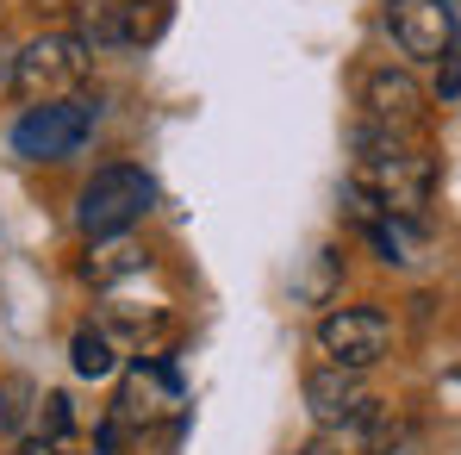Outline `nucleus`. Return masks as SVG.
Here are the masks:
<instances>
[{
  "label": "nucleus",
  "mask_w": 461,
  "mask_h": 455,
  "mask_svg": "<svg viewBox=\"0 0 461 455\" xmlns=\"http://www.w3.org/2000/svg\"><path fill=\"white\" fill-rule=\"evenodd\" d=\"M356 175H349V187L362 194V200H375L381 213L393 219H418L424 206H430V194H437V156L424 150L418 138H399V132H381V125H356Z\"/></svg>",
  "instance_id": "1"
},
{
  "label": "nucleus",
  "mask_w": 461,
  "mask_h": 455,
  "mask_svg": "<svg viewBox=\"0 0 461 455\" xmlns=\"http://www.w3.org/2000/svg\"><path fill=\"white\" fill-rule=\"evenodd\" d=\"M150 206H156L150 168H138V162H106V168H94V175L81 181L76 225H81L87 243H106V237H125Z\"/></svg>",
  "instance_id": "2"
},
{
  "label": "nucleus",
  "mask_w": 461,
  "mask_h": 455,
  "mask_svg": "<svg viewBox=\"0 0 461 455\" xmlns=\"http://www.w3.org/2000/svg\"><path fill=\"white\" fill-rule=\"evenodd\" d=\"M94 76V44L87 32H38L19 57H13V94L25 106H44V100H69L81 94Z\"/></svg>",
  "instance_id": "3"
},
{
  "label": "nucleus",
  "mask_w": 461,
  "mask_h": 455,
  "mask_svg": "<svg viewBox=\"0 0 461 455\" xmlns=\"http://www.w3.org/2000/svg\"><path fill=\"white\" fill-rule=\"evenodd\" d=\"M94 125H100V100L94 94L25 106L13 119V156H25V162H63V156H76L94 138Z\"/></svg>",
  "instance_id": "4"
},
{
  "label": "nucleus",
  "mask_w": 461,
  "mask_h": 455,
  "mask_svg": "<svg viewBox=\"0 0 461 455\" xmlns=\"http://www.w3.org/2000/svg\"><path fill=\"white\" fill-rule=\"evenodd\" d=\"M386 343H393V324H386L381 305H337V312L318 318V350H324L330 362L356 369V375L381 362Z\"/></svg>",
  "instance_id": "5"
},
{
  "label": "nucleus",
  "mask_w": 461,
  "mask_h": 455,
  "mask_svg": "<svg viewBox=\"0 0 461 455\" xmlns=\"http://www.w3.org/2000/svg\"><path fill=\"white\" fill-rule=\"evenodd\" d=\"M300 393H306V412L318 431H337V437H349L362 418H368V387L356 369H343V362H324V369H306L300 380Z\"/></svg>",
  "instance_id": "6"
},
{
  "label": "nucleus",
  "mask_w": 461,
  "mask_h": 455,
  "mask_svg": "<svg viewBox=\"0 0 461 455\" xmlns=\"http://www.w3.org/2000/svg\"><path fill=\"white\" fill-rule=\"evenodd\" d=\"M181 380L168 362H131L125 369V387H119V399H113V424H131V431H150L162 418H181Z\"/></svg>",
  "instance_id": "7"
},
{
  "label": "nucleus",
  "mask_w": 461,
  "mask_h": 455,
  "mask_svg": "<svg viewBox=\"0 0 461 455\" xmlns=\"http://www.w3.org/2000/svg\"><path fill=\"white\" fill-rule=\"evenodd\" d=\"M362 106H368V125L399 132V138H418L430 119V94L411 81V69H393V63L362 76Z\"/></svg>",
  "instance_id": "8"
},
{
  "label": "nucleus",
  "mask_w": 461,
  "mask_h": 455,
  "mask_svg": "<svg viewBox=\"0 0 461 455\" xmlns=\"http://www.w3.org/2000/svg\"><path fill=\"white\" fill-rule=\"evenodd\" d=\"M386 32L418 63H443L456 50V25H449L443 0H386Z\"/></svg>",
  "instance_id": "9"
},
{
  "label": "nucleus",
  "mask_w": 461,
  "mask_h": 455,
  "mask_svg": "<svg viewBox=\"0 0 461 455\" xmlns=\"http://www.w3.org/2000/svg\"><path fill=\"white\" fill-rule=\"evenodd\" d=\"M168 25V0H106L100 25H87V44H156Z\"/></svg>",
  "instance_id": "10"
},
{
  "label": "nucleus",
  "mask_w": 461,
  "mask_h": 455,
  "mask_svg": "<svg viewBox=\"0 0 461 455\" xmlns=\"http://www.w3.org/2000/svg\"><path fill=\"white\" fill-rule=\"evenodd\" d=\"M69 362H76L81 380L119 375V343H113V331H106V324H81L76 337H69Z\"/></svg>",
  "instance_id": "11"
},
{
  "label": "nucleus",
  "mask_w": 461,
  "mask_h": 455,
  "mask_svg": "<svg viewBox=\"0 0 461 455\" xmlns=\"http://www.w3.org/2000/svg\"><path fill=\"white\" fill-rule=\"evenodd\" d=\"M144 262H150V256H144L138 243L106 237V243H94V250H87V268H81V275H87L94 287H113V281H125V275H144Z\"/></svg>",
  "instance_id": "12"
},
{
  "label": "nucleus",
  "mask_w": 461,
  "mask_h": 455,
  "mask_svg": "<svg viewBox=\"0 0 461 455\" xmlns=\"http://www.w3.org/2000/svg\"><path fill=\"white\" fill-rule=\"evenodd\" d=\"M69 431H76L69 393H44V399H38V424H32V437H44V443H63Z\"/></svg>",
  "instance_id": "13"
},
{
  "label": "nucleus",
  "mask_w": 461,
  "mask_h": 455,
  "mask_svg": "<svg viewBox=\"0 0 461 455\" xmlns=\"http://www.w3.org/2000/svg\"><path fill=\"white\" fill-rule=\"evenodd\" d=\"M337 275H343V256H337V250H318V268H312L294 294H300L306 305H330V294H337Z\"/></svg>",
  "instance_id": "14"
},
{
  "label": "nucleus",
  "mask_w": 461,
  "mask_h": 455,
  "mask_svg": "<svg viewBox=\"0 0 461 455\" xmlns=\"http://www.w3.org/2000/svg\"><path fill=\"white\" fill-rule=\"evenodd\" d=\"M300 455H356V443H349V437H337V431H318Z\"/></svg>",
  "instance_id": "15"
},
{
  "label": "nucleus",
  "mask_w": 461,
  "mask_h": 455,
  "mask_svg": "<svg viewBox=\"0 0 461 455\" xmlns=\"http://www.w3.org/2000/svg\"><path fill=\"white\" fill-rule=\"evenodd\" d=\"M13 455H63V443H44V437H25Z\"/></svg>",
  "instance_id": "16"
},
{
  "label": "nucleus",
  "mask_w": 461,
  "mask_h": 455,
  "mask_svg": "<svg viewBox=\"0 0 461 455\" xmlns=\"http://www.w3.org/2000/svg\"><path fill=\"white\" fill-rule=\"evenodd\" d=\"M32 6H38V13H57L63 0H32ZM81 6H106V0H81Z\"/></svg>",
  "instance_id": "17"
},
{
  "label": "nucleus",
  "mask_w": 461,
  "mask_h": 455,
  "mask_svg": "<svg viewBox=\"0 0 461 455\" xmlns=\"http://www.w3.org/2000/svg\"><path fill=\"white\" fill-rule=\"evenodd\" d=\"M449 6V25H456V44H461V0H443Z\"/></svg>",
  "instance_id": "18"
}]
</instances>
